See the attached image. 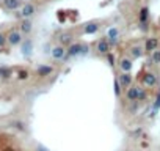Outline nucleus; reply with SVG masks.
<instances>
[{
  "label": "nucleus",
  "instance_id": "6e6552de",
  "mask_svg": "<svg viewBox=\"0 0 160 151\" xmlns=\"http://www.w3.org/2000/svg\"><path fill=\"white\" fill-rule=\"evenodd\" d=\"M21 40H22V38H21V33H19V32H11V33L8 35V41L11 43L13 46L14 44H19V43H21Z\"/></svg>",
  "mask_w": 160,
  "mask_h": 151
},
{
  "label": "nucleus",
  "instance_id": "393cba45",
  "mask_svg": "<svg viewBox=\"0 0 160 151\" xmlns=\"http://www.w3.org/2000/svg\"><path fill=\"white\" fill-rule=\"evenodd\" d=\"M154 60H155V61H160V51L154 52Z\"/></svg>",
  "mask_w": 160,
  "mask_h": 151
},
{
  "label": "nucleus",
  "instance_id": "bb28decb",
  "mask_svg": "<svg viewBox=\"0 0 160 151\" xmlns=\"http://www.w3.org/2000/svg\"><path fill=\"white\" fill-rule=\"evenodd\" d=\"M108 60L111 61V65H113V61H115V58H113V55H108Z\"/></svg>",
  "mask_w": 160,
  "mask_h": 151
},
{
  "label": "nucleus",
  "instance_id": "6ab92c4d",
  "mask_svg": "<svg viewBox=\"0 0 160 151\" xmlns=\"http://www.w3.org/2000/svg\"><path fill=\"white\" fill-rule=\"evenodd\" d=\"M60 41H61L63 46H64V44H69V43H71V36H69V35H61Z\"/></svg>",
  "mask_w": 160,
  "mask_h": 151
},
{
  "label": "nucleus",
  "instance_id": "4468645a",
  "mask_svg": "<svg viewBox=\"0 0 160 151\" xmlns=\"http://www.w3.org/2000/svg\"><path fill=\"white\" fill-rule=\"evenodd\" d=\"M50 72H52L50 66H39V68H38V74L39 76H46V74H50Z\"/></svg>",
  "mask_w": 160,
  "mask_h": 151
},
{
  "label": "nucleus",
  "instance_id": "7ed1b4c3",
  "mask_svg": "<svg viewBox=\"0 0 160 151\" xmlns=\"http://www.w3.org/2000/svg\"><path fill=\"white\" fill-rule=\"evenodd\" d=\"M158 47V40L157 38H148V41L145 44V51L146 52H154Z\"/></svg>",
  "mask_w": 160,
  "mask_h": 151
},
{
  "label": "nucleus",
  "instance_id": "f8f14e48",
  "mask_svg": "<svg viewBox=\"0 0 160 151\" xmlns=\"http://www.w3.org/2000/svg\"><path fill=\"white\" fill-rule=\"evenodd\" d=\"M121 69L124 71V72H129L132 69V61L129 58H122L121 60Z\"/></svg>",
  "mask_w": 160,
  "mask_h": 151
},
{
  "label": "nucleus",
  "instance_id": "c756f323",
  "mask_svg": "<svg viewBox=\"0 0 160 151\" xmlns=\"http://www.w3.org/2000/svg\"><path fill=\"white\" fill-rule=\"evenodd\" d=\"M2 2H3V0H0V3H2Z\"/></svg>",
  "mask_w": 160,
  "mask_h": 151
},
{
  "label": "nucleus",
  "instance_id": "aec40b11",
  "mask_svg": "<svg viewBox=\"0 0 160 151\" xmlns=\"http://www.w3.org/2000/svg\"><path fill=\"white\" fill-rule=\"evenodd\" d=\"M115 93H116V96L121 94V83H119L118 79H115Z\"/></svg>",
  "mask_w": 160,
  "mask_h": 151
},
{
  "label": "nucleus",
  "instance_id": "a211bd4d",
  "mask_svg": "<svg viewBox=\"0 0 160 151\" xmlns=\"http://www.w3.org/2000/svg\"><path fill=\"white\" fill-rule=\"evenodd\" d=\"M85 32H87V33H94V32H97V25H96V24H88L87 27H85Z\"/></svg>",
  "mask_w": 160,
  "mask_h": 151
},
{
  "label": "nucleus",
  "instance_id": "1a4fd4ad",
  "mask_svg": "<svg viewBox=\"0 0 160 151\" xmlns=\"http://www.w3.org/2000/svg\"><path fill=\"white\" fill-rule=\"evenodd\" d=\"M118 28H108V32H107V38L110 40V43H116V40H118Z\"/></svg>",
  "mask_w": 160,
  "mask_h": 151
},
{
  "label": "nucleus",
  "instance_id": "b1692460",
  "mask_svg": "<svg viewBox=\"0 0 160 151\" xmlns=\"http://www.w3.org/2000/svg\"><path fill=\"white\" fill-rule=\"evenodd\" d=\"M158 107H160V94L157 96V102L154 104V110H158Z\"/></svg>",
  "mask_w": 160,
  "mask_h": 151
},
{
  "label": "nucleus",
  "instance_id": "412c9836",
  "mask_svg": "<svg viewBox=\"0 0 160 151\" xmlns=\"http://www.w3.org/2000/svg\"><path fill=\"white\" fill-rule=\"evenodd\" d=\"M9 74H11V71H9V69L0 68V76H2V77H9Z\"/></svg>",
  "mask_w": 160,
  "mask_h": 151
},
{
  "label": "nucleus",
  "instance_id": "9d476101",
  "mask_svg": "<svg viewBox=\"0 0 160 151\" xmlns=\"http://www.w3.org/2000/svg\"><path fill=\"white\" fill-rule=\"evenodd\" d=\"M138 87H132V88H129V91H127V98L130 99V101H137L138 99Z\"/></svg>",
  "mask_w": 160,
  "mask_h": 151
},
{
  "label": "nucleus",
  "instance_id": "f257e3e1",
  "mask_svg": "<svg viewBox=\"0 0 160 151\" xmlns=\"http://www.w3.org/2000/svg\"><path fill=\"white\" fill-rule=\"evenodd\" d=\"M88 51V47L87 46H83V44H72L69 47V51L66 52L69 57H74V55H80V54H85Z\"/></svg>",
  "mask_w": 160,
  "mask_h": 151
},
{
  "label": "nucleus",
  "instance_id": "f03ea898",
  "mask_svg": "<svg viewBox=\"0 0 160 151\" xmlns=\"http://www.w3.org/2000/svg\"><path fill=\"white\" fill-rule=\"evenodd\" d=\"M143 83L146 85V87H154V85L157 83V76L152 74V72H146L143 76Z\"/></svg>",
  "mask_w": 160,
  "mask_h": 151
},
{
  "label": "nucleus",
  "instance_id": "a878e982",
  "mask_svg": "<svg viewBox=\"0 0 160 151\" xmlns=\"http://www.w3.org/2000/svg\"><path fill=\"white\" fill-rule=\"evenodd\" d=\"M3 44H5V36L0 33V46H3Z\"/></svg>",
  "mask_w": 160,
  "mask_h": 151
},
{
  "label": "nucleus",
  "instance_id": "c85d7f7f",
  "mask_svg": "<svg viewBox=\"0 0 160 151\" xmlns=\"http://www.w3.org/2000/svg\"><path fill=\"white\" fill-rule=\"evenodd\" d=\"M39 151H46V149H44V148H39Z\"/></svg>",
  "mask_w": 160,
  "mask_h": 151
},
{
  "label": "nucleus",
  "instance_id": "423d86ee",
  "mask_svg": "<svg viewBox=\"0 0 160 151\" xmlns=\"http://www.w3.org/2000/svg\"><path fill=\"white\" fill-rule=\"evenodd\" d=\"M33 13H35V6H33L32 3L24 5V6H22V9H21V14H22L24 17H30Z\"/></svg>",
  "mask_w": 160,
  "mask_h": 151
},
{
  "label": "nucleus",
  "instance_id": "f3484780",
  "mask_svg": "<svg viewBox=\"0 0 160 151\" xmlns=\"http://www.w3.org/2000/svg\"><path fill=\"white\" fill-rule=\"evenodd\" d=\"M130 52H132V55H134V57H141V55H143V49H141L140 46H134Z\"/></svg>",
  "mask_w": 160,
  "mask_h": 151
},
{
  "label": "nucleus",
  "instance_id": "9b49d317",
  "mask_svg": "<svg viewBox=\"0 0 160 151\" xmlns=\"http://www.w3.org/2000/svg\"><path fill=\"white\" fill-rule=\"evenodd\" d=\"M148 17H149V9H148L146 6L141 8V9H140V22H141V24H146Z\"/></svg>",
  "mask_w": 160,
  "mask_h": 151
},
{
  "label": "nucleus",
  "instance_id": "2eb2a0df",
  "mask_svg": "<svg viewBox=\"0 0 160 151\" xmlns=\"http://www.w3.org/2000/svg\"><path fill=\"white\" fill-rule=\"evenodd\" d=\"M21 30H22L24 33H30V30H32V24L28 22V21H24V22L21 24Z\"/></svg>",
  "mask_w": 160,
  "mask_h": 151
},
{
  "label": "nucleus",
  "instance_id": "cd10ccee",
  "mask_svg": "<svg viewBox=\"0 0 160 151\" xmlns=\"http://www.w3.org/2000/svg\"><path fill=\"white\" fill-rule=\"evenodd\" d=\"M3 151H14V149H13V148H5Z\"/></svg>",
  "mask_w": 160,
  "mask_h": 151
},
{
  "label": "nucleus",
  "instance_id": "20e7f679",
  "mask_svg": "<svg viewBox=\"0 0 160 151\" xmlns=\"http://www.w3.org/2000/svg\"><path fill=\"white\" fill-rule=\"evenodd\" d=\"M52 57L55 60H61L66 57V49H64V46H56L55 49L52 51Z\"/></svg>",
  "mask_w": 160,
  "mask_h": 151
},
{
  "label": "nucleus",
  "instance_id": "0eeeda50",
  "mask_svg": "<svg viewBox=\"0 0 160 151\" xmlns=\"http://www.w3.org/2000/svg\"><path fill=\"white\" fill-rule=\"evenodd\" d=\"M97 51L102 52V54H107V52L110 51V41H107V40H100V41L97 43Z\"/></svg>",
  "mask_w": 160,
  "mask_h": 151
},
{
  "label": "nucleus",
  "instance_id": "39448f33",
  "mask_svg": "<svg viewBox=\"0 0 160 151\" xmlns=\"http://www.w3.org/2000/svg\"><path fill=\"white\" fill-rule=\"evenodd\" d=\"M119 83H121V87H124V88H127V87H130V83H132V76L129 74V72H122L121 76H119Z\"/></svg>",
  "mask_w": 160,
  "mask_h": 151
},
{
  "label": "nucleus",
  "instance_id": "dca6fc26",
  "mask_svg": "<svg viewBox=\"0 0 160 151\" xmlns=\"http://www.w3.org/2000/svg\"><path fill=\"white\" fill-rule=\"evenodd\" d=\"M22 52H24V54H27V55L32 52V41H30V40H27V41H25V44L22 46Z\"/></svg>",
  "mask_w": 160,
  "mask_h": 151
},
{
  "label": "nucleus",
  "instance_id": "5701e85b",
  "mask_svg": "<svg viewBox=\"0 0 160 151\" xmlns=\"http://www.w3.org/2000/svg\"><path fill=\"white\" fill-rule=\"evenodd\" d=\"M27 77H28L27 71H21V72H19V79H27Z\"/></svg>",
  "mask_w": 160,
  "mask_h": 151
},
{
  "label": "nucleus",
  "instance_id": "4be33fe9",
  "mask_svg": "<svg viewBox=\"0 0 160 151\" xmlns=\"http://www.w3.org/2000/svg\"><path fill=\"white\" fill-rule=\"evenodd\" d=\"M145 98H146V93H145L143 90H141V88H140V90H138V101H141V99H145Z\"/></svg>",
  "mask_w": 160,
  "mask_h": 151
},
{
  "label": "nucleus",
  "instance_id": "ddd939ff",
  "mask_svg": "<svg viewBox=\"0 0 160 151\" xmlns=\"http://www.w3.org/2000/svg\"><path fill=\"white\" fill-rule=\"evenodd\" d=\"M3 3L8 9H16L19 6V0H3Z\"/></svg>",
  "mask_w": 160,
  "mask_h": 151
}]
</instances>
